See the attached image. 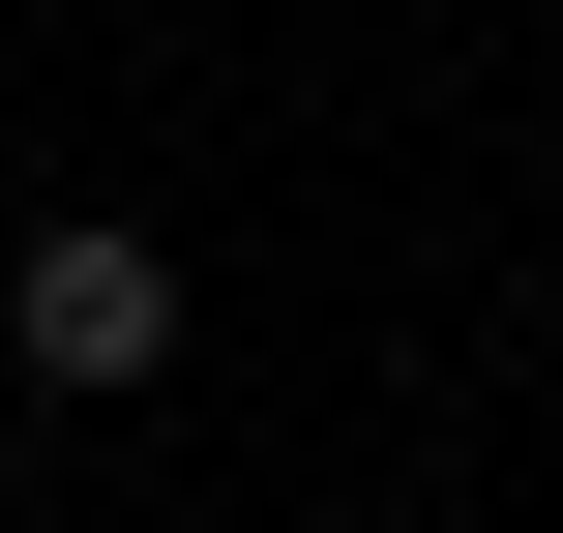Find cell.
<instances>
[{"label":"cell","instance_id":"obj_1","mask_svg":"<svg viewBox=\"0 0 563 533\" xmlns=\"http://www.w3.org/2000/svg\"><path fill=\"white\" fill-rule=\"evenodd\" d=\"M0 326H30V386H178V237L148 208H30Z\"/></svg>","mask_w":563,"mask_h":533}]
</instances>
